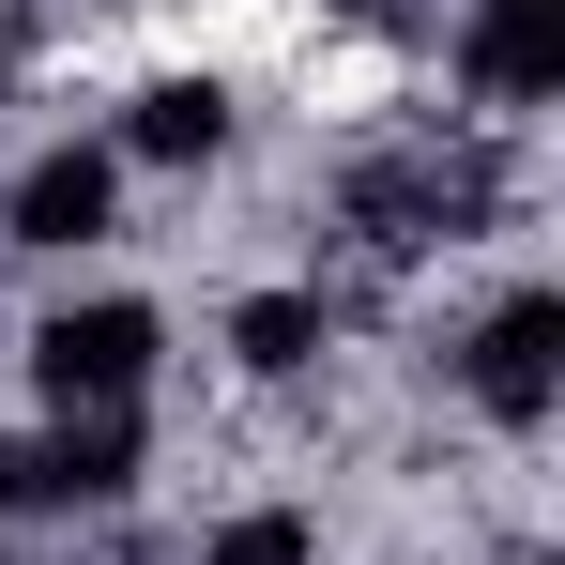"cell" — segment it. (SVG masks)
I'll return each mask as SVG.
<instances>
[{
    "instance_id": "cell-1",
    "label": "cell",
    "mask_w": 565,
    "mask_h": 565,
    "mask_svg": "<svg viewBox=\"0 0 565 565\" xmlns=\"http://www.w3.org/2000/svg\"><path fill=\"white\" fill-rule=\"evenodd\" d=\"M504 199V153L489 138H413V153H367L352 184H337V214H352V245H382V260H413V245H459L473 214Z\"/></svg>"
},
{
    "instance_id": "cell-2",
    "label": "cell",
    "mask_w": 565,
    "mask_h": 565,
    "mask_svg": "<svg viewBox=\"0 0 565 565\" xmlns=\"http://www.w3.org/2000/svg\"><path fill=\"white\" fill-rule=\"evenodd\" d=\"M153 352H169V321H153L138 290H93V306H46V321H31V382H46L62 413H122V397L153 382Z\"/></svg>"
},
{
    "instance_id": "cell-3",
    "label": "cell",
    "mask_w": 565,
    "mask_h": 565,
    "mask_svg": "<svg viewBox=\"0 0 565 565\" xmlns=\"http://www.w3.org/2000/svg\"><path fill=\"white\" fill-rule=\"evenodd\" d=\"M473 397L504 428H551V397H565V290H504L473 321Z\"/></svg>"
},
{
    "instance_id": "cell-4",
    "label": "cell",
    "mask_w": 565,
    "mask_h": 565,
    "mask_svg": "<svg viewBox=\"0 0 565 565\" xmlns=\"http://www.w3.org/2000/svg\"><path fill=\"white\" fill-rule=\"evenodd\" d=\"M122 489H138V413H62L46 444L0 459V504H46V520L62 504H122Z\"/></svg>"
},
{
    "instance_id": "cell-5",
    "label": "cell",
    "mask_w": 565,
    "mask_h": 565,
    "mask_svg": "<svg viewBox=\"0 0 565 565\" xmlns=\"http://www.w3.org/2000/svg\"><path fill=\"white\" fill-rule=\"evenodd\" d=\"M107 214H122V153H77V138L0 184V230L15 245H107Z\"/></svg>"
},
{
    "instance_id": "cell-6",
    "label": "cell",
    "mask_w": 565,
    "mask_h": 565,
    "mask_svg": "<svg viewBox=\"0 0 565 565\" xmlns=\"http://www.w3.org/2000/svg\"><path fill=\"white\" fill-rule=\"evenodd\" d=\"M551 62H565V0H473L459 77H473L489 107H535V93H551Z\"/></svg>"
},
{
    "instance_id": "cell-7",
    "label": "cell",
    "mask_w": 565,
    "mask_h": 565,
    "mask_svg": "<svg viewBox=\"0 0 565 565\" xmlns=\"http://www.w3.org/2000/svg\"><path fill=\"white\" fill-rule=\"evenodd\" d=\"M122 153H138V169H214V153H230V93H214V77H153V93L122 107Z\"/></svg>"
},
{
    "instance_id": "cell-8",
    "label": "cell",
    "mask_w": 565,
    "mask_h": 565,
    "mask_svg": "<svg viewBox=\"0 0 565 565\" xmlns=\"http://www.w3.org/2000/svg\"><path fill=\"white\" fill-rule=\"evenodd\" d=\"M321 337H337L321 290H245V306H230V367H245V382H306Z\"/></svg>"
},
{
    "instance_id": "cell-9",
    "label": "cell",
    "mask_w": 565,
    "mask_h": 565,
    "mask_svg": "<svg viewBox=\"0 0 565 565\" xmlns=\"http://www.w3.org/2000/svg\"><path fill=\"white\" fill-rule=\"evenodd\" d=\"M199 565H321V520L306 504H245V520H214Z\"/></svg>"
}]
</instances>
